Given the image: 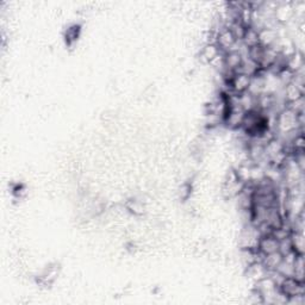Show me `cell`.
<instances>
[{"mask_svg":"<svg viewBox=\"0 0 305 305\" xmlns=\"http://www.w3.org/2000/svg\"><path fill=\"white\" fill-rule=\"evenodd\" d=\"M258 251L261 253V255H268L279 252V241L272 234L262 235L259 240Z\"/></svg>","mask_w":305,"mask_h":305,"instance_id":"3957f363","label":"cell"},{"mask_svg":"<svg viewBox=\"0 0 305 305\" xmlns=\"http://www.w3.org/2000/svg\"><path fill=\"white\" fill-rule=\"evenodd\" d=\"M192 193V185L188 184V182H185V184H182L180 186L179 188V197L181 200H187L188 198H190Z\"/></svg>","mask_w":305,"mask_h":305,"instance_id":"ba28073f","label":"cell"},{"mask_svg":"<svg viewBox=\"0 0 305 305\" xmlns=\"http://www.w3.org/2000/svg\"><path fill=\"white\" fill-rule=\"evenodd\" d=\"M219 54H222V51L217 47V44L205 43L203 44L202 50H200L199 53V57L202 59L204 63H210L215 57H217Z\"/></svg>","mask_w":305,"mask_h":305,"instance_id":"5b68a950","label":"cell"},{"mask_svg":"<svg viewBox=\"0 0 305 305\" xmlns=\"http://www.w3.org/2000/svg\"><path fill=\"white\" fill-rule=\"evenodd\" d=\"M242 44L245 45L249 49V48L255 47V45L260 44V42H259V31H256L255 29H253V27L249 26L248 29L246 30L245 36H243L242 38Z\"/></svg>","mask_w":305,"mask_h":305,"instance_id":"52a82bcc","label":"cell"},{"mask_svg":"<svg viewBox=\"0 0 305 305\" xmlns=\"http://www.w3.org/2000/svg\"><path fill=\"white\" fill-rule=\"evenodd\" d=\"M239 41L234 37V35L227 27L222 29L221 31L217 33V38H216V44L221 49L222 53H228V51L233 50L234 47Z\"/></svg>","mask_w":305,"mask_h":305,"instance_id":"7a4b0ae2","label":"cell"},{"mask_svg":"<svg viewBox=\"0 0 305 305\" xmlns=\"http://www.w3.org/2000/svg\"><path fill=\"white\" fill-rule=\"evenodd\" d=\"M279 290L288 298L295 297V296L305 295L304 282L298 280L295 277H286L279 285Z\"/></svg>","mask_w":305,"mask_h":305,"instance_id":"6da1fadb","label":"cell"},{"mask_svg":"<svg viewBox=\"0 0 305 305\" xmlns=\"http://www.w3.org/2000/svg\"><path fill=\"white\" fill-rule=\"evenodd\" d=\"M127 209L129 210L130 212H133L134 215H142L143 212L141 203L137 202V200H129V202L127 203Z\"/></svg>","mask_w":305,"mask_h":305,"instance_id":"9c48e42d","label":"cell"},{"mask_svg":"<svg viewBox=\"0 0 305 305\" xmlns=\"http://www.w3.org/2000/svg\"><path fill=\"white\" fill-rule=\"evenodd\" d=\"M283 96L286 100V104L295 102V100L304 97V88L297 86L294 82H291V84L283 87Z\"/></svg>","mask_w":305,"mask_h":305,"instance_id":"277c9868","label":"cell"},{"mask_svg":"<svg viewBox=\"0 0 305 305\" xmlns=\"http://www.w3.org/2000/svg\"><path fill=\"white\" fill-rule=\"evenodd\" d=\"M290 240H291L294 252L297 253V254H304V248H305L304 233H301V231H291Z\"/></svg>","mask_w":305,"mask_h":305,"instance_id":"8992f818","label":"cell"}]
</instances>
